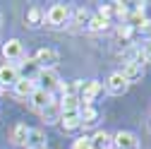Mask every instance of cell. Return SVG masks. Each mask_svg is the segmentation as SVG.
Wrapping results in <instances>:
<instances>
[{
  "mask_svg": "<svg viewBox=\"0 0 151 149\" xmlns=\"http://www.w3.org/2000/svg\"><path fill=\"white\" fill-rule=\"evenodd\" d=\"M46 20H48V24H50V27H55V29L65 27V24H67V20H70V7H67V5H63V3L53 5V7L48 10V14H46Z\"/></svg>",
  "mask_w": 151,
  "mask_h": 149,
  "instance_id": "1",
  "label": "cell"
},
{
  "mask_svg": "<svg viewBox=\"0 0 151 149\" xmlns=\"http://www.w3.org/2000/svg\"><path fill=\"white\" fill-rule=\"evenodd\" d=\"M34 60H36V65H39L41 70H53L55 65H58L60 55H58V51H53V48H39L36 55H34Z\"/></svg>",
  "mask_w": 151,
  "mask_h": 149,
  "instance_id": "2",
  "label": "cell"
},
{
  "mask_svg": "<svg viewBox=\"0 0 151 149\" xmlns=\"http://www.w3.org/2000/svg\"><path fill=\"white\" fill-rule=\"evenodd\" d=\"M113 147L115 149H139V140H137V135L127 132V130H120V132L113 135Z\"/></svg>",
  "mask_w": 151,
  "mask_h": 149,
  "instance_id": "3",
  "label": "cell"
},
{
  "mask_svg": "<svg viewBox=\"0 0 151 149\" xmlns=\"http://www.w3.org/2000/svg\"><path fill=\"white\" fill-rule=\"evenodd\" d=\"M101 89H103V84L101 82H96V80H91V82H84L82 84V94H79V106H91V101L96 99V94H101Z\"/></svg>",
  "mask_w": 151,
  "mask_h": 149,
  "instance_id": "4",
  "label": "cell"
},
{
  "mask_svg": "<svg viewBox=\"0 0 151 149\" xmlns=\"http://www.w3.org/2000/svg\"><path fill=\"white\" fill-rule=\"evenodd\" d=\"M36 80L41 82V87H39V89L48 91V94H50L53 89H60V77H58V72H55V70H41Z\"/></svg>",
  "mask_w": 151,
  "mask_h": 149,
  "instance_id": "5",
  "label": "cell"
},
{
  "mask_svg": "<svg viewBox=\"0 0 151 149\" xmlns=\"http://www.w3.org/2000/svg\"><path fill=\"white\" fill-rule=\"evenodd\" d=\"M39 72H41V67L36 65V60H34V58L22 60V63H19V67H17V74H19V80H34V82H36Z\"/></svg>",
  "mask_w": 151,
  "mask_h": 149,
  "instance_id": "6",
  "label": "cell"
},
{
  "mask_svg": "<svg viewBox=\"0 0 151 149\" xmlns=\"http://www.w3.org/2000/svg\"><path fill=\"white\" fill-rule=\"evenodd\" d=\"M3 55H5V60H22V58H24L22 41H19V39H10V41L3 46Z\"/></svg>",
  "mask_w": 151,
  "mask_h": 149,
  "instance_id": "7",
  "label": "cell"
},
{
  "mask_svg": "<svg viewBox=\"0 0 151 149\" xmlns=\"http://www.w3.org/2000/svg\"><path fill=\"white\" fill-rule=\"evenodd\" d=\"M106 87H108V91H110L113 96H120V94H125V91H127L129 84L125 82V77H122L120 72H113L110 77H108V82H106Z\"/></svg>",
  "mask_w": 151,
  "mask_h": 149,
  "instance_id": "8",
  "label": "cell"
},
{
  "mask_svg": "<svg viewBox=\"0 0 151 149\" xmlns=\"http://www.w3.org/2000/svg\"><path fill=\"white\" fill-rule=\"evenodd\" d=\"M122 77H125V82L127 84H132V82H139L142 80V74H144V67H142V63H127L125 67H122Z\"/></svg>",
  "mask_w": 151,
  "mask_h": 149,
  "instance_id": "9",
  "label": "cell"
},
{
  "mask_svg": "<svg viewBox=\"0 0 151 149\" xmlns=\"http://www.w3.org/2000/svg\"><path fill=\"white\" fill-rule=\"evenodd\" d=\"M29 101H31V106H34L36 111H43V108L53 101V96L48 94V91H43V89H39V87H36V89H34V94L29 96Z\"/></svg>",
  "mask_w": 151,
  "mask_h": 149,
  "instance_id": "10",
  "label": "cell"
},
{
  "mask_svg": "<svg viewBox=\"0 0 151 149\" xmlns=\"http://www.w3.org/2000/svg\"><path fill=\"white\" fill-rule=\"evenodd\" d=\"M19 80L14 65H3L0 67V87H14V82Z\"/></svg>",
  "mask_w": 151,
  "mask_h": 149,
  "instance_id": "11",
  "label": "cell"
},
{
  "mask_svg": "<svg viewBox=\"0 0 151 149\" xmlns=\"http://www.w3.org/2000/svg\"><path fill=\"white\" fill-rule=\"evenodd\" d=\"M60 123H63L65 130H77V127H82L79 111H65V113L60 116Z\"/></svg>",
  "mask_w": 151,
  "mask_h": 149,
  "instance_id": "12",
  "label": "cell"
},
{
  "mask_svg": "<svg viewBox=\"0 0 151 149\" xmlns=\"http://www.w3.org/2000/svg\"><path fill=\"white\" fill-rule=\"evenodd\" d=\"M27 144L31 149H39V147H46V135H43V130L41 127H29V135H27Z\"/></svg>",
  "mask_w": 151,
  "mask_h": 149,
  "instance_id": "13",
  "label": "cell"
},
{
  "mask_svg": "<svg viewBox=\"0 0 151 149\" xmlns=\"http://www.w3.org/2000/svg\"><path fill=\"white\" fill-rule=\"evenodd\" d=\"M41 113H43V120L50 125V123H58L60 120V116H63V111H60V103H55V101H50L43 111H41Z\"/></svg>",
  "mask_w": 151,
  "mask_h": 149,
  "instance_id": "14",
  "label": "cell"
},
{
  "mask_svg": "<svg viewBox=\"0 0 151 149\" xmlns=\"http://www.w3.org/2000/svg\"><path fill=\"white\" fill-rule=\"evenodd\" d=\"M27 135H29L27 123H17L10 132V140H12V144H27Z\"/></svg>",
  "mask_w": 151,
  "mask_h": 149,
  "instance_id": "15",
  "label": "cell"
},
{
  "mask_svg": "<svg viewBox=\"0 0 151 149\" xmlns=\"http://www.w3.org/2000/svg\"><path fill=\"white\" fill-rule=\"evenodd\" d=\"M36 89V82L34 80H17L14 82V94L17 96H31Z\"/></svg>",
  "mask_w": 151,
  "mask_h": 149,
  "instance_id": "16",
  "label": "cell"
},
{
  "mask_svg": "<svg viewBox=\"0 0 151 149\" xmlns=\"http://www.w3.org/2000/svg\"><path fill=\"white\" fill-rule=\"evenodd\" d=\"M91 144H93V149H110L113 147V137L108 132H103V130H99V132L91 137Z\"/></svg>",
  "mask_w": 151,
  "mask_h": 149,
  "instance_id": "17",
  "label": "cell"
},
{
  "mask_svg": "<svg viewBox=\"0 0 151 149\" xmlns=\"http://www.w3.org/2000/svg\"><path fill=\"white\" fill-rule=\"evenodd\" d=\"M79 118H82V125H93L99 113H96L93 106H79Z\"/></svg>",
  "mask_w": 151,
  "mask_h": 149,
  "instance_id": "18",
  "label": "cell"
},
{
  "mask_svg": "<svg viewBox=\"0 0 151 149\" xmlns=\"http://www.w3.org/2000/svg\"><path fill=\"white\" fill-rule=\"evenodd\" d=\"M27 24H29V27H39V24H43V10L34 5V7L27 12Z\"/></svg>",
  "mask_w": 151,
  "mask_h": 149,
  "instance_id": "19",
  "label": "cell"
},
{
  "mask_svg": "<svg viewBox=\"0 0 151 149\" xmlns=\"http://www.w3.org/2000/svg\"><path fill=\"white\" fill-rule=\"evenodd\" d=\"M89 29H91V31H106V29H108V20H106V17H101V14H91Z\"/></svg>",
  "mask_w": 151,
  "mask_h": 149,
  "instance_id": "20",
  "label": "cell"
},
{
  "mask_svg": "<svg viewBox=\"0 0 151 149\" xmlns=\"http://www.w3.org/2000/svg\"><path fill=\"white\" fill-rule=\"evenodd\" d=\"M60 111H79V96H63L60 99Z\"/></svg>",
  "mask_w": 151,
  "mask_h": 149,
  "instance_id": "21",
  "label": "cell"
},
{
  "mask_svg": "<svg viewBox=\"0 0 151 149\" xmlns=\"http://www.w3.org/2000/svg\"><path fill=\"white\" fill-rule=\"evenodd\" d=\"M89 20H91V12L86 7H77L74 10V22H77L79 27H89Z\"/></svg>",
  "mask_w": 151,
  "mask_h": 149,
  "instance_id": "22",
  "label": "cell"
},
{
  "mask_svg": "<svg viewBox=\"0 0 151 149\" xmlns=\"http://www.w3.org/2000/svg\"><path fill=\"white\" fill-rule=\"evenodd\" d=\"M132 34H134V29H132L129 24H120V27H118V36H120L122 41H129Z\"/></svg>",
  "mask_w": 151,
  "mask_h": 149,
  "instance_id": "23",
  "label": "cell"
},
{
  "mask_svg": "<svg viewBox=\"0 0 151 149\" xmlns=\"http://www.w3.org/2000/svg\"><path fill=\"white\" fill-rule=\"evenodd\" d=\"M72 149H93V144H91V137H79V140H74Z\"/></svg>",
  "mask_w": 151,
  "mask_h": 149,
  "instance_id": "24",
  "label": "cell"
},
{
  "mask_svg": "<svg viewBox=\"0 0 151 149\" xmlns=\"http://www.w3.org/2000/svg\"><path fill=\"white\" fill-rule=\"evenodd\" d=\"M142 60H151V39L144 43V53H142Z\"/></svg>",
  "mask_w": 151,
  "mask_h": 149,
  "instance_id": "25",
  "label": "cell"
},
{
  "mask_svg": "<svg viewBox=\"0 0 151 149\" xmlns=\"http://www.w3.org/2000/svg\"><path fill=\"white\" fill-rule=\"evenodd\" d=\"M39 149H48V147H39Z\"/></svg>",
  "mask_w": 151,
  "mask_h": 149,
  "instance_id": "26",
  "label": "cell"
},
{
  "mask_svg": "<svg viewBox=\"0 0 151 149\" xmlns=\"http://www.w3.org/2000/svg\"><path fill=\"white\" fill-rule=\"evenodd\" d=\"M0 94H3V87H0Z\"/></svg>",
  "mask_w": 151,
  "mask_h": 149,
  "instance_id": "27",
  "label": "cell"
}]
</instances>
